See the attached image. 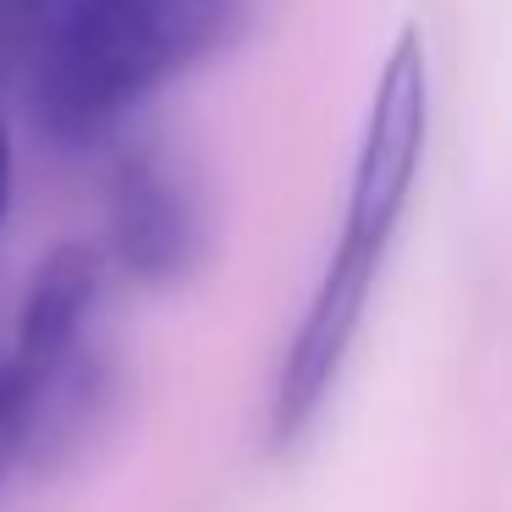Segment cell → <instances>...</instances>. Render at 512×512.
Listing matches in <instances>:
<instances>
[{
	"instance_id": "277c9868",
	"label": "cell",
	"mask_w": 512,
	"mask_h": 512,
	"mask_svg": "<svg viewBox=\"0 0 512 512\" xmlns=\"http://www.w3.org/2000/svg\"><path fill=\"white\" fill-rule=\"evenodd\" d=\"M111 248L127 276L166 287L199 259L193 193L160 155H127L111 182Z\"/></svg>"
},
{
	"instance_id": "7a4b0ae2",
	"label": "cell",
	"mask_w": 512,
	"mask_h": 512,
	"mask_svg": "<svg viewBox=\"0 0 512 512\" xmlns=\"http://www.w3.org/2000/svg\"><path fill=\"white\" fill-rule=\"evenodd\" d=\"M248 0H61L34 61V122L61 149L111 138L144 100L232 50Z\"/></svg>"
},
{
	"instance_id": "52a82bcc",
	"label": "cell",
	"mask_w": 512,
	"mask_h": 512,
	"mask_svg": "<svg viewBox=\"0 0 512 512\" xmlns=\"http://www.w3.org/2000/svg\"><path fill=\"white\" fill-rule=\"evenodd\" d=\"M50 6H61V0H50Z\"/></svg>"
},
{
	"instance_id": "6da1fadb",
	"label": "cell",
	"mask_w": 512,
	"mask_h": 512,
	"mask_svg": "<svg viewBox=\"0 0 512 512\" xmlns=\"http://www.w3.org/2000/svg\"><path fill=\"white\" fill-rule=\"evenodd\" d=\"M424 133H430V67H424L419 39L402 34L386 67H380L375 100H369L336 254L325 265V281L314 292L309 314H303L298 336H292L276 397H270V441L276 446H292L309 430L314 413L331 397L336 375H342L347 347H353L358 320H364L369 287H375L386 248L402 226V210H408Z\"/></svg>"
},
{
	"instance_id": "5b68a950",
	"label": "cell",
	"mask_w": 512,
	"mask_h": 512,
	"mask_svg": "<svg viewBox=\"0 0 512 512\" xmlns=\"http://www.w3.org/2000/svg\"><path fill=\"white\" fill-rule=\"evenodd\" d=\"M6 419L23 424V413H17V391H12V347H0V424ZM23 441H28V430H23Z\"/></svg>"
},
{
	"instance_id": "8992f818",
	"label": "cell",
	"mask_w": 512,
	"mask_h": 512,
	"mask_svg": "<svg viewBox=\"0 0 512 512\" xmlns=\"http://www.w3.org/2000/svg\"><path fill=\"white\" fill-rule=\"evenodd\" d=\"M6 210H12V133L0 122V226H6Z\"/></svg>"
},
{
	"instance_id": "3957f363",
	"label": "cell",
	"mask_w": 512,
	"mask_h": 512,
	"mask_svg": "<svg viewBox=\"0 0 512 512\" xmlns=\"http://www.w3.org/2000/svg\"><path fill=\"white\" fill-rule=\"evenodd\" d=\"M100 276V248L89 243H56L28 276L12 342V391L23 430L34 424L50 391L61 386V375L83 358V325H89L94 298H100Z\"/></svg>"
}]
</instances>
